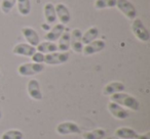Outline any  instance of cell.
Listing matches in <instances>:
<instances>
[{
	"label": "cell",
	"instance_id": "1",
	"mask_svg": "<svg viewBox=\"0 0 150 139\" xmlns=\"http://www.w3.org/2000/svg\"><path fill=\"white\" fill-rule=\"evenodd\" d=\"M110 101H113L115 103L119 104L122 108H129L131 110H138L140 108V102L136 97H134L131 94L125 93V92H119L115 93L110 96Z\"/></svg>",
	"mask_w": 150,
	"mask_h": 139
},
{
	"label": "cell",
	"instance_id": "2",
	"mask_svg": "<svg viewBox=\"0 0 150 139\" xmlns=\"http://www.w3.org/2000/svg\"><path fill=\"white\" fill-rule=\"evenodd\" d=\"M44 71V66L43 64H36V62H25L22 64L21 66L18 68V73L19 75L23 76V77H31V76H35L38 74L42 73Z\"/></svg>",
	"mask_w": 150,
	"mask_h": 139
},
{
	"label": "cell",
	"instance_id": "3",
	"mask_svg": "<svg viewBox=\"0 0 150 139\" xmlns=\"http://www.w3.org/2000/svg\"><path fill=\"white\" fill-rule=\"evenodd\" d=\"M132 32L139 41L148 42L150 40V33L140 19L136 17L132 23Z\"/></svg>",
	"mask_w": 150,
	"mask_h": 139
},
{
	"label": "cell",
	"instance_id": "4",
	"mask_svg": "<svg viewBox=\"0 0 150 139\" xmlns=\"http://www.w3.org/2000/svg\"><path fill=\"white\" fill-rule=\"evenodd\" d=\"M69 52H61L56 51L52 53H47L44 56V64L48 66H59L68 61L69 59Z\"/></svg>",
	"mask_w": 150,
	"mask_h": 139
},
{
	"label": "cell",
	"instance_id": "5",
	"mask_svg": "<svg viewBox=\"0 0 150 139\" xmlns=\"http://www.w3.org/2000/svg\"><path fill=\"white\" fill-rule=\"evenodd\" d=\"M116 6L118 10L129 20H135L137 17V9L129 0H117Z\"/></svg>",
	"mask_w": 150,
	"mask_h": 139
},
{
	"label": "cell",
	"instance_id": "6",
	"mask_svg": "<svg viewBox=\"0 0 150 139\" xmlns=\"http://www.w3.org/2000/svg\"><path fill=\"white\" fill-rule=\"evenodd\" d=\"M56 132L59 135H71V134H79L81 132V130H80L79 126L76 123L67 121V122L60 123L56 127Z\"/></svg>",
	"mask_w": 150,
	"mask_h": 139
},
{
	"label": "cell",
	"instance_id": "7",
	"mask_svg": "<svg viewBox=\"0 0 150 139\" xmlns=\"http://www.w3.org/2000/svg\"><path fill=\"white\" fill-rule=\"evenodd\" d=\"M82 31L80 29H74L70 33V47L75 53H81L83 44L81 41Z\"/></svg>",
	"mask_w": 150,
	"mask_h": 139
},
{
	"label": "cell",
	"instance_id": "8",
	"mask_svg": "<svg viewBox=\"0 0 150 139\" xmlns=\"http://www.w3.org/2000/svg\"><path fill=\"white\" fill-rule=\"evenodd\" d=\"M106 47V43H105L104 40H94L91 43L86 44L82 48V52L84 55H93V54H96L101 52L102 50L105 49Z\"/></svg>",
	"mask_w": 150,
	"mask_h": 139
},
{
	"label": "cell",
	"instance_id": "9",
	"mask_svg": "<svg viewBox=\"0 0 150 139\" xmlns=\"http://www.w3.org/2000/svg\"><path fill=\"white\" fill-rule=\"evenodd\" d=\"M27 92L33 100L40 101L43 98V94H42L41 89H40V84L36 79L29 80L27 84Z\"/></svg>",
	"mask_w": 150,
	"mask_h": 139
},
{
	"label": "cell",
	"instance_id": "10",
	"mask_svg": "<svg viewBox=\"0 0 150 139\" xmlns=\"http://www.w3.org/2000/svg\"><path fill=\"white\" fill-rule=\"evenodd\" d=\"M107 108H108L109 112L112 115V117H114L117 120H125L129 116V112L125 108H122L121 105H119V104L115 103L113 101L108 102Z\"/></svg>",
	"mask_w": 150,
	"mask_h": 139
},
{
	"label": "cell",
	"instance_id": "11",
	"mask_svg": "<svg viewBox=\"0 0 150 139\" xmlns=\"http://www.w3.org/2000/svg\"><path fill=\"white\" fill-rule=\"evenodd\" d=\"M54 8H56L57 17L60 21V24L64 26L68 25L71 21V15L68 7L63 3H58L57 5H54Z\"/></svg>",
	"mask_w": 150,
	"mask_h": 139
},
{
	"label": "cell",
	"instance_id": "12",
	"mask_svg": "<svg viewBox=\"0 0 150 139\" xmlns=\"http://www.w3.org/2000/svg\"><path fill=\"white\" fill-rule=\"evenodd\" d=\"M35 52L36 47H34V46L30 45L28 43H19L13 48V53L16 54V55L31 57Z\"/></svg>",
	"mask_w": 150,
	"mask_h": 139
},
{
	"label": "cell",
	"instance_id": "13",
	"mask_svg": "<svg viewBox=\"0 0 150 139\" xmlns=\"http://www.w3.org/2000/svg\"><path fill=\"white\" fill-rule=\"evenodd\" d=\"M22 34H23L24 38L27 40L28 44H30V45L36 47V46L40 43L39 35H38V33L33 28H31V27L22 28Z\"/></svg>",
	"mask_w": 150,
	"mask_h": 139
},
{
	"label": "cell",
	"instance_id": "14",
	"mask_svg": "<svg viewBox=\"0 0 150 139\" xmlns=\"http://www.w3.org/2000/svg\"><path fill=\"white\" fill-rule=\"evenodd\" d=\"M65 30H66V26L62 25V24H57V25H54V27H52V30H50V31L44 35V39L50 42L58 41L59 38L64 33Z\"/></svg>",
	"mask_w": 150,
	"mask_h": 139
},
{
	"label": "cell",
	"instance_id": "15",
	"mask_svg": "<svg viewBox=\"0 0 150 139\" xmlns=\"http://www.w3.org/2000/svg\"><path fill=\"white\" fill-rule=\"evenodd\" d=\"M125 89V85L121 82L115 81L111 82V83L107 84L104 88H103V94L105 96H111L115 93H119V92H123Z\"/></svg>",
	"mask_w": 150,
	"mask_h": 139
},
{
	"label": "cell",
	"instance_id": "16",
	"mask_svg": "<svg viewBox=\"0 0 150 139\" xmlns=\"http://www.w3.org/2000/svg\"><path fill=\"white\" fill-rule=\"evenodd\" d=\"M43 13H44V17H45V21H46V24H47V25H54V24L57 23L58 17H57L54 5L52 4V3L48 2L44 5Z\"/></svg>",
	"mask_w": 150,
	"mask_h": 139
},
{
	"label": "cell",
	"instance_id": "17",
	"mask_svg": "<svg viewBox=\"0 0 150 139\" xmlns=\"http://www.w3.org/2000/svg\"><path fill=\"white\" fill-rule=\"evenodd\" d=\"M137 135L138 133L129 127H120L114 132V136L118 139H136Z\"/></svg>",
	"mask_w": 150,
	"mask_h": 139
},
{
	"label": "cell",
	"instance_id": "18",
	"mask_svg": "<svg viewBox=\"0 0 150 139\" xmlns=\"http://www.w3.org/2000/svg\"><path fill=\"white\" fill-rule=\"evenodd\" d=\"M36 51H39L43 54L52 53V52L58 51V46H57V44L54 42H50V41L40 42L36 46Z\"/></svg>",
	"mask_w": 150,
	"mask_h": 139
},
{
	"label": "cell",
	"instance_id": "19",
	"mask_svg": "<svg viewBox=\"0 0 150 139\" xmlns=\"http://www.w3.org/2000/svg\"><path fill=\"white\" fill-rule=\"evenodd\" d=\"M99 36V29L97 27H91L90 29L86 30L84 33H82V38L81 41L83 45L91 43L92 41L97 39V37Z\"/></svg>",
	"mask_w": 150,
	"mask_h": 139
},
{
	"label": "cell",
	"instance_id": "20",
	"mask_svg": "<svg viewBox=\"0 0 150 139\" xmlns=\"http://www.w3.org/2000/svg\"><path fill=\"white\" fill-rule=\"evenodd\" d=\"M58 50L61 52H68L70 49V33L68 31H64V33L59 38V43L57 44Z\"/></svg>",
	"mask_w": 150,
	"mask_h": 139
},
{
	"label": "cell",
	"instance_id": "21",
	"mask_svg": "<svg viewBox=\"0 0 150 139\" xmlns=\"http://www.w3.org/2000/svg\"><path fill=\"white\" fill-rule=\"evenodd\" d=\"M18 11L22 17H27L31 13V1L30 0H17Z\"/></svg>",
	"mask_w": 150,
	"mask_h": 139
},
{
	"label": "cell",
	"instance_id": "22",
	"mask_svg": "<svg viewBox=\"0 0 150 139\" xmlns=\"http://www.w3.org/2000/svg\"><path fill=\"white\" fill-rule=\"evenodd\" d=\"M106 135V131L102 128L95 129L93 131H88L82 134L83 139H103Z\"/></svg>",
	"mask_w": 150,
	"mask_h": 139
},
{
	"label": "cell",
	"instance_id": "23",
	"mask_svg": "<svg viewBox=\"0 0 150 139\" xmlns=\"http://www.w3.org/2000/svg\"><path fill=\"white\" fill-rule=\"evenodd\" d=\"M116 1L117 0H96L94 6L98 10L105 8H112V7L116 6Z\"/></svg>",
	"mask_w": 150,
	"mask_h": 139
},
{
	"label": "cell",
	"instance_id": "24",
	"mask_svg": "<svg viewBox=\"0 0 150 139\" xmlns=\"http://www.w3.org/2000/svg\"><path fill=\"white\" fill-rule=\"evenodd\" d=\"M23 132L20 130H17V129L7 130L1 135V139H23Z\"/></svg>",
	"mask_w": 150,
	"mask_h": 139
},
{
	"label": "cell",
	"instance_id": "25",
	"mask_svg": "<svg viewBox=\"0 0 150 139\" xmlns=\"http://www.w3.org/2000/svg\"><path fill=\"white\" fill-rule=\"evenodd\" d=\"M17 3V0H2L1 3V11L4 15H8Z\"/></svg>",
	"mask_w": 150,
	"mask_h": 139
},
{
	"label": "cell",
	"instance_id": "26",
	"mask_svg": "<svg viewBox=\"0 0 150 139\" xmlns=\"http://www.w3.org/2000/svg\"><path fill=\"white\" fill-rule=\"evenodd\" d=\"M44 56H45V54L41 53V52H39V51H36L35 53L31 56V59H32V61L36 62V64H43Z\"/></svg>",
	"mask_w": 150,
	"mask_h": 139
},
{
	"label": "cell",
	"instance_id": "27",
	"mask_svg": "<svg viewBox=\"0 0 150 139\" xmlns=\"http://www.w3.org/2000/svg\"><path fill=\"white\" fill-rule=\"evenodd\" d=\"M136 139H150V132L148 131V132L143 133V134H138Z\"/></svg>",
	"mask_w": 150,
	"mask_h": 139
},
{
	"label": "cell",
	"instance_id": "28",
	"mask_svg": "<svg viewBox=\"0 0 150 139\" xmlns=\"http://www.w3.org/2000/svg\"><path fill=\"white\" fill-rule=\"evenodd\" d=\"M1 119H2V112H0V120H1Z\"/></svg>",
	"mask_w": 150,
	"mask_h": 139
},
{
	"label": "cell",
	"instance_id": "29",
	"mask_svg": "<svg viewBox=\"0 0 150 139\" xmlns=\"http://www.w3.org/2000/svg\"><path fill=\"white\" fill-rule=\"evenodd\" d=\"M0 78H1V73H0Z\"/></svg>",
	"mask_w": 150,
	"mask_h": 139
},
{
	"label": "cell",
	"instance_id": "30",
	"mask_svg": "<svg viewBox=\"0 0 150 139\" xmlns=\"http://www.w3.org/2000/svg\"><path fill=\"white\" fill-rule=\"evenodd\" d=\"M114 139H118V138H116V137H115V138H114Z\"/></svg>",
	"mask_w": 150,
	"mask_h": 139
}]
</instances>
